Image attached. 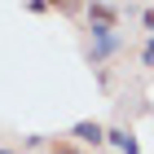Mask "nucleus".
Returning a JSON list of instances; mask_svg holds the SVG:
<instances>
[{"instance_id":"3","label":"nucleus","mask_w":154,"mask_h":154,"mask_svg":"<svg viewBox=\"0 0 154 154\" xmlns=\"http://www.w3.org/2000/svg\"><path fill=\"white\" fill-rule=\"evenodd\" d=\"M84 13H88V22H97V26H119V9L106 5V0H93Z\"/></svg>"},{"instance_id":"6","label":"nucleus","mask_w":154,"mask_h":154,"mask_svg":"<svg viewBox=\"0 0 154 154\" xmlns=\"http://www.w3.org/2000/svg\"><path fill=\"white\" fill-rule=\"evenodd\" d=\"M53 154H84V150H75L71 141H57V145H53Z\"/></svg>"},{"instance_id":"5","label":"nucleus","mask_w":154,"mask_h":154,"mask_svg":"<svg viewBox=\"0 0 154 154\" xmlns=\"http://www.w3.org/2000/svg\"><path fill=\"white\" fill-rule=\"evenodd\" d=\"M141 26H145V31L154 35V9H141Z\"/></svg>"},{"instance_id":"4","label":"nucleus","mask_w":154,"mask_h":154,"mask_svg":"<svg viewBox=\"0 0 154 154\" xmlns=\"http://www.w3.org/2000/svg\"><path fill=\"white\" fill-rule=\"evenodd\" d=\"M141 66H150V71H154V35L145 40V48H141Z\"/></svg>"},{"instance_id":"2","label":"nucleus","mask_w":154,"mask_h":154,"mask_svg":"<svg viewBox=\"0 0 154 154\" xmlns=\"http://www.w3.org/2000/svg\"><path fill=\"white\" fill-rule=\"evenodd\" d=\"M71 145H79V150H101V145H106V128H101V123H97V119H79V123H75L71 128Z\"/></svg>"},{"instance_id":"7","label":"nucleus","mask_w":154,"mask_h":154,"mask_svg":"<svg viewBox=\"0 0 154 154\" xmlns=\"http://www.w3.org/2000/svg\"><path fill=\"white\" fill-rule=\"evenodd\" d=\"M0 154H13V150H0Z\"/></svg>"},{"instance_id":"1","label":"nucleus","mask_w":154,"mask_h":154,"mask_svg":"<svg viewBox=\"0 0 154 154\" xmlns=\"http://www.w3.org/2000/svg\"><path fill=\"white\" fill-rule=\"evenodd\" d=\"M119 48H123V31H119V26H97V22H88V62H93V66L110 62Z\"/></svg>"},{"instance_id":"8","label":"nucleus","mask_w":154,"mask_h":154,"mask_svg":"<svg viewBox=\"0 0 154 154\" xmlns=\"http://www.w3.org/2000/svg\"><path fill=\"white\" fill-rule=\"evenodd\" d=\"M97 154H106V150H97Z\"/></svg>"}]
</instances>
